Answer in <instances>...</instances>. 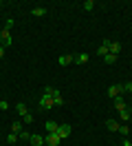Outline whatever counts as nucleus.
<instances>
[{"label":"nucleus","instance_id":"1","mask_svg":"<svg viewBox=\"0 0 132 146\" xmlns=\"http://www.w3.org/2000/svg\"><path fill=\"white\" fill-rule=\"evenodd\" d=\"M125 91V89H123V84H112V86H110V89H108V95H110V98H121V93Z\"/></svg>","mask_w":132,"mask_h":146},{"label":"nucleus","instance_id":"2","mask_svg":"<svg viewBox=\"0 0 132 146\" xmlns=\"http://www.w3.org/2000/svg\"><path fill=\"white\" fill-rule=\"evenodd\" d=\"M60 135L57 133H46V137H44V144H49V146H60Z\"/></svg>","mask_w":132,"mask_h":146},{"label":"nucleus","instance_id":"3","mask_svg":"<svg viewBox=\"0 0 132 146\" xmlns=\"http://www.w3.org/2000/svg\"><path fill=\"white\" fill-rule=\"evenodd\" d=\"M108 53H110V40H104V42L99 44V49H97V55H101V58H106Z\"/></svg>","mask_w":132,"mask_h":146},{"label":"nucleus","instance_id":"4","mask_svg":"<svg viewBox=\"0 0 132 146\" xmlns=\"http://www.w3.org/2000/svg\"><path fill=\"white\" fill-rule=\"evenodd\" d=\"M53 106H55V104H53V98L51 95H42V98H40V109H53Z\"/></svg>","mask_w":132,"mask_h":146},{"label":"nucleus","instance_id":"5","mask_svg":"<svg viewBox=\"0 0 132 146\" xmlns=\"http://www.w3.org/2000/svg\"><path fill=\"white\" fill-rule=\"evenodd\" d=\"M70 133H73V128H70L68 124H62V126L57 128V135H60V139H66Z\"/></svg>","mask_w":132,"mask_h":146},{"label":"nucleus","instance_id":"6","mask_svg":"<svg viewBox=\"0 0 132 146\" xmlns=\"http://www.w3.org/2000/svg\"><path fill=\"white\" fill-rule=\"evenodd\" d=\"M119 126H121V124H119L117 119H106V128H108L110 133H119Z\"/></svg>","mask_w":132,"mask_h":146},{"label":"nucleus","instance_id":"7","mask_svg":"<svg viewBox=\"0 0 132 146\" xmlns=\"http://www.w3.org/2000/svg\"><path fill=\"white\" fill-rule=\"evenodd\" d=\"M70 62H75V55L64 53V55H60V58H57V64H62V66H66V64H70Z\"/></svg>","mask_w":132,"mask_h":146},{"label":"nucleus","instance_id":"8","mask_svg":"<svg viewBox=\"0 0 132 146\" xmlns=\"http://www.w3.org/2000/svg\"><path fill=\"white\" fill-rule=\"evenodd\" d=\"M53 104H55V106H62V104H64V98H62V93L57 91V89H55V91H53Z\"/></svg>","mask_w":132,"mask_h":146},{"label":"nucleus","instance_id":"9","mask_svg":"<svg viewBox=\"0 0 132 146\" xmlns=\"http://www.w3.org/2000/svg\"><path fill=\"white\" fill-rule=\"evenodd\" d=\"M44 128H46L49 133H57V128H60V124H57V122H53V119H49V122L44 124Z\"/></svg>","mask_w":132,"mask_h":146},{"label":"nucleus","instance_id":"10","mask_svg":"<svg viewBox=\"0 0 132 146\" xmlns=\"http://www.w3.org/2000/svg\"><path fill=\"white\" fill-rule=\"evenodd\" d=\"M0 40H2L5 46H9L11 42H13V40H11V31H2V33H0Z\"/></svg>","mask_w":132,"mask_h":146},{"label":"nucleus","instance_id":"11","mask_svg":"<svg viewBox=\"0 0 132 146\" xmlns=\"http://www.w3.org/2000/svg\"><path fill=\"white\" fill-rule=\"evenodd\" d=\"M22 131H24V124H22V122H13V124H11V133H18V135H20Z\"/></svg>","mask_w":132,"mask_h":146},{"label":"nucleus","instance_id":"12","mask_svg":"<svg viewBox=\"0 0 132 146\" xmlns=\"http://www.w3.org/2000/svg\"><path fill=\"white\" fill-rule=\"evenodd\" d=\"M16 113H20L22 117H24L26 113H29V109H26V104H24V102H20V104H16Z\"/></svg>","mask_w":132,"mask_h":146},{"label":"nucleus","instance_id":"13","mask_svg":"<svg viewBox=\"0 0 132 146\" xmlns=\"http://www.w3.org/2000/svg\"><path fill=\"white\" fill-rule=\"evenodd\" d=\"M29 139H31V144H33V146H42L44 144V137L42 135H31Z\"/></svg>","mask_w":132,"mask_h":146},{"label":"nucleus","instance_id":"14","mask_svg":"<svg viewBox=\"0 0 132 146\" xmlns=\"http://www.w3.org/2000/svg\"><path fill=\"white\" fill-rule=\"evenodd\" d=\"M88 60H90L88 53H77V55H75V62H77V64H86Z\"/></svg>","mask_w":132,"mask_h":146},{"label":"nucleus","instance_id":"15","mask_svg":"<svg viewBox=\"0 0 132 146\" xmlns=\"http://www.w3.org/2000/svg\"><path fill=\"white\" fill-rule=\"evenodd\" d=\"M114 109H117V111L128 109V106H125V102H123V98H114Z\"/></svg>","mask_w":132,"mask_h":146},{"label":"nucleus","instance_id":"16","mask_svg":"<svg viewBox=\"0 0 132 146\" xmlns=\"http://www.w3.org/2000/svg\"><path fill=\"white\" fill-rule=\"evenodd\" d=\"M119 51H121V44H119V42H112V40H110V53L119 55Z\"/></svg>","mask_w":132,"mask_h":146},{"label":"nucleus","instance_id":"17","mask_svg":"<svg viewBox=\"0 0 132 146\" xmlns=\"http://www.w3.org/2000/svg\"><path fill=\"white\" fill-rule=\"evenodd\" d=\"M31 13H33L35 18H40V16H44V13H46V7H35V9H31Z\"/></svg>","mask_w":132,"mask_h":146},{"label":"nucleus","instance_id":"18","mask_svg":"<svg viewBox=\"0 0 132 146\" xmlns=\"http://www.w3.org/2000/svg\"><path fill=\"white\" fill-rule=\"evenodd\" d=\"M18 139H20V137H18V133H9V135H7V144H16Z\"/></svg>","mask_w":132,"mask_h":146},{"label":"nucleus","instance_id":"19","mask_svg":"<svg viewBox=\"0 0 132 146\" xmlns=\"http://www.w3.org/2000/svg\"><path fill=\"white\" fill-rule=\"evenodd\" d=\"M95 5H97L95 0H86V2H84V9H86V11H93V9H95Z\"/></svg>","mask_w":132,"mask_h":146},{"label":"nucleus","instance_id":"20","mask_svg":"<svg viewBox=\"0 0 132 146\" xmlns=\"http://www.w3.org/2000/svg\"><path fill=\"white\" fill-rule=\"evenodd\" d=\"M119 117H121L123 122H128V119H130V113H128V109H123V111H119Z\"/></svg>","mask_w":132,"mask_h":146},{"label":"nucleus","instance_id":"21","mask_svg":"<svg viewBox=\"0 0 132 146\" xmlns=\"http://www.w3.org/2000/svg\"><path fill=\"white\" fill-rule=\"evenodd\" d=\"M104 60H106L108 64H114V62H117V55H114V53H108V55L104 58Z\"/></svg>","mask_w":132,"mask_h":146},{"label":"nucleus","instance_id":"22","mask_svg":"<svg viewBox=\"0 0 132 146\" xmlns=\"http://www.w3.org/2000/svg\"><path fill=\"white\" fill-rule=\"evenodd\" d=\"M22 124H33V115H31V113H26L24 117H22Z\"/></svg>","mask_w":132,"mask_h":146},{"label":"nucleus","instance_id":"23","mask_svg":"<svg viewBox=\"0 0 132 146\" xmlns=\"http://www.w3.org/2000/svg\"><path fill=\"white\" fill-rule=\"evenodd\" d=\"M119 133H121V135H128V133H130V126H128V124H121V126H119Z\"/></svg>","mask_w":132,"mask_h":146},{"label":"nucleus","instance_id":"24","mask_svg":"<svg viewBox=\"0 0 132 146\" xmlns=\"http://www.w3.org/2000/svg\"><path fill=\"white\" fill-rule=\"evenodd\" d=\"M11 29H13V18L5 22V29H2V31H11Z\"/></svg>","mask_w":132,"mask_h":146},{"label":"nucleus","instance_id":"25","mask_svg":"<svg viewBox=\"0 0 132 146\" xmlns=\"http://www.w3.org/2000/svg\"><path fill=\"white\" fill-rule=\"evenodd\" d=\"M0 109L7 111V109H9V102H7V100H0Z\"/></svg>","mask_w":132,"mask_h":146},{"label":"nucleus","instance_id":"26","mask_svg":"<svg viewBox=\"0 0 132 146\" xmlns=\"http://www.w3.org/2000/svg\"><path fill=\"white\" fill-rule=\"evenodd\" d=\"M53 91H55L53 86H46V89H44V95H53Z\"/></svg>","mask_w":132,"mask_h":146},{"label":"nucleus","instance_id":"27","mask_svg":"<svg viewBox=\"0 0 132 146\" xmlns=\"http://www.w3.org/2000/svg\"><path fill=\"white\" fill-rule=\"evenodd\" d=\"M18 137H20V139H29V137H31V135H29L26 131H22V133H20V135H18Z\"/></svg>","mask_w":132,"mask_h":146},{"label":"nucleus","instance_id":"28","mask_svg":"<svg viewBox=\"0 0 132 146\" xmlns=\"http://www.w3.org/2000/svg\"><path fill=\"white\" fill-rule=\"evenodd\" d=\"M5 49H7V46H5V44H2V42H0V60L5 58Z\"/></svg>","mask_w":132,"mask_h":146},{"label":"nucleus","instance_id":"29","mask_svg":"<svg viewBox=\"0 0 132 146\" xmlns=\"http://www.w3.org/2000/svg\"><path fill=\"white\" fill-rule=\"evenodd\" d=\"M123 89H125V91H130V93H132V82H128V84H123Z\"/></svg>","mask_w":132,"mask_h":146},{"label":"nucleus","instance_id":"30","mask_svg":"<svg viewBox=\"0 0 132 146\" xmlns=\"http://www.w3.org/2000/svg\"><path fill=\"white\" fill-rule=\"evenodd\" d=\"M121 146H132V142H130V139H123V144Z\"/></svg>","mask_w":132,"mask_h":146},{"label":"nucleus","instance_id":"31","mask_svg":"<svg viewBox=\"0 0 132 146\" xmlns=\"http://www.w3.org/2000/svg\"><path fill=\"white\" fill-rule=\"evenodd\" d=\"M0 7H2V0H0Z\"/></svg>","mask_w":132,"mask_h":146},{"label":"nucleus","instance_id":"32","mask_svg":"<svg viewBox=\"0 0 132 146\" xmlns=\"http://www.w3.org/2000/svg\"><path fill=\"white\" fill-rule=\"evenodd\" d=\"M0 33H2V29H0Z\"/></svg>","mask_w":132,"mask_h":146}]
</instances>
